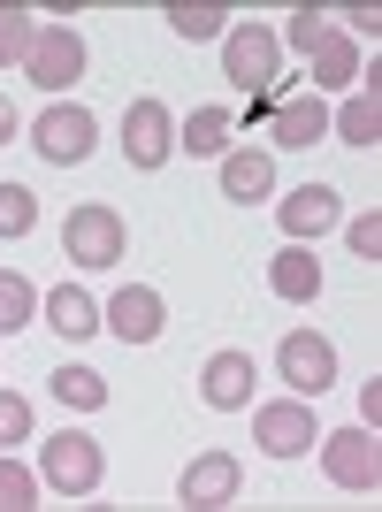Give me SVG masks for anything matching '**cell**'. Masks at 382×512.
I'll return each mask as SVG.
<instances>
[{
    "label": "cell",
    "mask_w": 382,
    "mask_h": 512,
    "mask_svg": "<svg viewBox=\"0 0 382 512\" xmlns=\"http://www.w3.org/2000/svg\"><path fill=\"white\" fill-rule=\"evenodd\" d=\"M39 482H46V490H62V497H92L107 482L100 436H85V428H54V436L39 444Z\"/></svg>",
    "instance_id": "1"
},
{
    "label": "cell",
    "mask_w": 382,
    "mask_h": 512,
    "mask_svg": "<svg viewBox=\"0 0 382 512\" xmlns=\"http://www.w3.org/2000/svg\"><path fill=\"white\" fill-rule=\"evenodd\" d=\"M222 77H230L237 92H276L283 85V39L268 31V23L222 31Z\"/></svg>",
    "instance_id": "2"
},
{
    "label": "cell",
    "mask_w": 382,
    "mask_h": 512,
    "mask_svg": "<svg viewBox=\"0 0 382 512\" xmlns=\"http://www.w3.org/2000/svg\"><path fill=\"white\" fill-rule=\"evenodd\" d=\"M123 245H130V230H123V214L107 207V199L69 207V222H62V253L77 260V268H123Z\"/></svg>",
    "instance_id": "3"
},
{
    "label": "cell",
    "mask_w": 382,
    "mask_h": 512,
    "mask_svg": "<svg viewBox=\"0 0 382 512\" xmlns=\"http://www.w3.org/2000/svg\"><path fill=\"white\" fill-rule=\"evenodd\" d=\"M321 444V474L337 482V490H360V497H375L382 490V444H375V428H337V436H314Z\"/></svg>",
    "instance_id": "4"
},
{
    "label": "cell",
    "mask_w": 382,
    "mask_h": 512,
    "mask_svg": "<svg viewBox=\"0 0 382 512\" xmlns=\"http://www.w3.org/2000/svg\"><path fill=\"white\" fill-rule=\"evenodd\" d=\"M314 436H321L314 398H268V406H253V444L268 451V459H306Z\"/></svg>",
    "instance_id": "5"
},
{
    "label": "cell",
    "mask_w": 382,
    "mask_h": 512,
    "mask_svg": "<svg viewBox=\"0 0 382 512\" xmlns=\"http://www.w3.org/2000/svg\"><path fill=\"white\" fill-rule=\"evenodd\" d=\"M31 146H39V161H54V169H77V161H92V146H100V123H92V107L54 100L39 123H31Z\"/></svg>",
    "instance_id": "6"
},
{
    "label": "cell",
    "mask_w": 382,
    "mask_h": 512,
    "mask_svg": "<svg viewBox=\"0 0 382 512\" xmlns=\"http://www.w3.org/2000/svg\"><path fill=\"white\" fill-rule=\"evenodd\" d=\"M276 375L291 383V398H321V390L337 383V344L314 337V329H291L276 344Z\"/></svg>",
    "instance_id": "7"
},
{
    "label": "cell",
    "mask_w": 382,
    "mask_h": 512,
    "mask_svg": "<svg viewBox=\"0 0 382 512\" xmlns=\"http://www.w3.org/2000/svg\"><path fill=\"white\" fill-rule=\"evenodd\" d=\"M23 77L39 92H69L77 77H85V39L69 31V23H39V39H31V62H23Z\"/></svg>",
    "instance_id": "8"
},
{
    "label": "cell",
    "mask_w": 382,
    "mask_h": 512,
    "mask_svg": "<svg viewBox=\"0 0 382 512\" xmlns=\"http://www.w3.org/2000/svg\"><path fill=\"white\" fill-rule=\"evenodd\" d=\"M253 383H260V367H253V352H237V344L207 352V367H199V398H207L214 413H245L253 406Z\"/></svg>",
    "instance_id": "9"
},
{
    "label": "cell",
    "mask_w": 382,
    "mask_h": 512,
    "mask_svg": "<svg viewBox=\"0 0 382 512\" xmlns=\"http://www.w3.org/2000/svg\"><path fill=\"white\" fill-rule=\"evenodd\" d=\"M176 153V115L161 100H130V115H123V161L130 169H161Z\"/></svg>",
    "instance_id": "10"
},
{
    "label": "cell",
    "mask_w": 382,
    "mask_h": 512,
    "mask_svg": "<svg viewBox=\"0 0 382 512\" xmlns=\"http://www.w3.org/2000/svg\"><path fill=\"white\" fill-rule=\"evenodd\" d=\"M237 490H245V467H237L230 451H199L184 467V482H176V505L214 512V505H237Z\"/></svg>",
    "instance_id": "11"
},
{
    "label": "cell",
    "mask_w": 382,
    "mask_h": 512,
    "mask_svg": "<svg viewBox=\"0 0 382 512\" xmlns=\"http://www.w3.org/2000/svg\"><path fill=\"white\" fill-rule=\"evenodd\" d=\"M161 321H169V306H161L153 283H123V291L100 306V329H107V337H123V344H153V337H161Z\"/></svg>",
    "instance_id": "12"
},
{
    "label": "cell",
    "mask_w": 382,
    "mask_h": 512,
    "mask_svg": "<svg viewBox=\"0 0 382 512\" xmlns=\"http://www.w3.org/2000/svg\"><path fill=\"white\" fill-rule=\"evenodd\" d=\"M276 222L291 230V245H306V237H321V230H337V222H344L337 184H298V192H283V199H276Z\"/></svg>",
    "instance_id": "13"
},
{
    "label": "cell",
    "mask_w": 382,
    "mask_h": 512,
    "mask_svg": "<svg viewBox=\"0 0 382 512\" xmlns=\"http://www.w3.org/2000/svg\"><path fill=\"white\" fill-rule=\"evenodd\" d=\"M306 85H314V92H352V85H360V39L329 23L321 46L306 54Z\"/></svg>",
    "instance_id": "14"
},
{
    "label": "cell",
    "mask_w": 382,
    "mask_h": 512,
    "mask_svg": "<svg viewBox=\"0 0 382 512\" xmlns=\"http://www.w3.org/2000/svg\"><path fill=\"white\" fill-rule=\"evenodd\" d=\"M276 192V161L268 153H222V199H237V207H253V199Z\"/></svg>",
    "instance_id": "15"
},
{
    "label": "cell",
    "mask_w": 382,
    "mask_h": 512,
    "mask_svg": "<svg viewBox=\"0 0 382 512\" xmlns=\"http://www.w3.org/2000/svg\"><path fill=\"white\" fill-rule=\"evenodd\" d=\"M268 283H276V299L306 306V299H321V260L306 253V245H283V253L268 260Z\"/></svg>",
    "instance_id": "16"
},
{
    "label": "cell",
    "mask_w": 382,
    "mask_h": 512,
    "mask_svg": "<svg viewBox=\"0 0 382 512\" xmlns=\"http://www.w3.org/2000/svg\"><path fill=\"white\" fill-rule=\"evenodd\" d=\"M46 329H54V337H92V329H100V299H92L85 283H54V299H46Z\"/></svg>",
    "instance_id": "17"
},
{
    "label": "cell",
    "mask_w": 382,
    "mask_h": 512,
    "mask_svg": "<svg viewBox=\"0 0 382 512\" xmlns=\"http://www.w3.org/2000/svg\"><path fill=\"white\" fill-rule=\"evenodd\" d=\"M321 138H329V107L314 92H298V100L276 107V146H321Z\"/></svg>",
    "instance_id": "18"
},
{
    "label": "cell",
    "mask_w": 382,
    "mask_h": 512,
    "mask_svg": "<svg viewBox=\"0 0 382 512\" xmlns=\"http://www.w3.org/2000/svg\"><path fill=\"white\" fill-rule=\"evenodd\" d=\"M329 123H337V138H344V146H375V138H382V100H375V77H367V92H344V107H337V115H329Z\"/></svg>",
    "instance_id": "19"
},
{
    "label": "cell",
    "mask_w": 382,
    "mask_h": 512,
    "mask_svg": "<svg viewBox=\"0 0 382 512\" xmlns=\"http://www.w3.org/2000/svg\"><path fill=\"white\" fill-rule=\"evenodd\" d=\"M176 138H184V153H207V161H222V153H230V138H237V123H230V107H191Z\"/></svg>",
    "instance_id": "20"
},
{
    "label": "cell",
    "mask_w": 382,
    "mask_h": 512,
    "mask_svg": "<svg viewBox=\"0 0 382 512\" xmlns=\"http://www.w3.org/2000/svg\"><path fill=\"white\" fill-rule=\"evenodd\" d=\"M54 398L77 406V413H100L107 406V375L100 367H54Z\"/></svg>",
    "instance_id": "21"
},
{
    "label": "cell",
    "mask_w": 382,
    "mask_h": 512,
    "mask_svg": "<svg viewBox=\"0 0 382 512\" xmlns=\"http://www.w3.org/2000/svg\"><path fill=\"white\" fill-rule=\"evenodd\" d=\"M39 230V192L31 184H0V237H31Z\"/></svg>",
    "instance_id": "22"
},
{
    "label": "cell",
    "mask_w": 382,
    "mask_h": 512,
    "mask_svg": "<svg viewBox=\"0 0 382 512\" xmlns=\"http://www.w3.org/2000/svg\"><path fill=\"white\" fill-rule=\"evenodd\" d=\"M31 39H39V23H31V8H0V69L31 62Z\"/></svg>",
    "instance_id": "23"
},
{
    "label": "cell",
    "mask_w": 382,
    "mask_h": 512,
    "mask_svg": "<svg viewBox=\"0 0 382 512\" xmlns=\"http://www.w3.org/2000/svg\"><path fill=\"white\" fill-rule=\"evenodd\" d=\"M31 314H39V291H31L23 276H0V337L31 329Z\"/></svg>",
    "instance_id": "24"
},
{
    "label": "cell",
    "mask_w": 382,
    "mask_h": 512,
    "mask_svg": "<svg viewBox=\"0 0 382 512\" xmlns=\"http://www.w3.org/2000/svg\"><path fill=\"white\" fill-rule=\"evenodd\" d=\"M39 490H46L39 474H31V467H16V459L0 451V512H31V505H39Z\"/></svg>",
    "instance_id": "25"
},
{
    "label": "cell",
    "mask_w": 382,
    "mask_h": 512,
    "mask_svg": "<svg viewBox=\"0 0 382 512\" xmlns=\"http://www.w3.org/2000/svg\"><path fill=\"white\" fill-rule=\"evenodd\" d=\"M169 23H176V39H222V31H230V8H184V0H176Z\"/></svg>",
    "instance_id": "26"
},
{
    "label": "cell",
    "mask_w": 382,
    "mask_h": 512,
    "mask_svg": "<svg viewBox=\"0 0 382 512\" xmlns=\"http://www.w3.org/2000/svg\"><path fill=\"white\" fill-rule=\"evenodd\" d=\"M23 436H31V406H23L16 390H0V451L23 444Z\"/></svg>",
    "instance_id": "27"
},
{
    "label": "cell",
    "mask_w": 382,
    "mask_h": 512,
    "mask_svg": "<svg viewBox=\"0 0 382 512\" xmlns=\"http://www.w3.org/2000/svg\"><path fill=\"white\" fill-rule=\"evenodd\" d=\"M321 31H329V16H321V8H298V16H291V31H283V39H291L298 54H314V46H321Z\"/></svg>",
    "instance_id": "28"
},
{
    "label": "cell",
    "mask_w": 382,
    "mask_h": 512,
    "mask_svg": "<svg viewBox=\"0 0 382 512\" xmlns=\"http://www.w3.org/2000/svg\"><path fill=\"white\" fill-rule=\"evenodd\" d=\"M352 253H360V260H375V253H382V222H375V207L352 222Z\"/></svg>",
    "instance_id": "29"
},
{
    "label": "cell",
    "mask_w": 382,
    "mask_h": 512,
    "mask_svg": "<svg viewBox=\"0 0 382 512\" xmlns=\"http://www.w3.org/2000/svg\"><path fill=\"white\" fill-rule=\"evenodd\" d=\"M8 138H16V107L0 100V146H8Z\"/></svg>",
    "instance_id": "30"
}]
</instances>
